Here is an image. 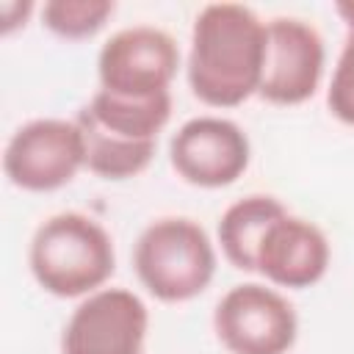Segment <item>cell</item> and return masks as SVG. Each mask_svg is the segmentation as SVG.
Instances as JSON below:
<instances>
[{"mask_svg": "<svg viewBox=\"0 0 354 354\" xmlns=\"http://www.w3.org/2000/svg\"><path fill=\"white\" fill-rule=\"evenodd\" d=\"M266 22L241 3L205 6L191 28L188 86L210 108H235L260 91Z\"/></svg>", "mask_w": 354, "mask_h": 354, "instance_id": "1", "label": "cell"}, {"mask_svg": "<svg viewBox=\"0 0 354 354\" xmlns=\"http://www.w3.org/2000/svg\"><path fill=\"white\" fill-rule=\"evenodd\" d=\"M171 119V94L147 100L119 97L97 88L88 105L75 116L86 169L102 180H127L141 174L158 147L160 130Z\"/></svg>", "mask_w": 354, "mask_h": 354, "instance_id": "2", "label": "cell"}, {"mask_svg": "<svg viewBox=\"0 0 354 354\" xmlns=\"http://www.w3.org/2000/svg\"><path fill=\"white\" fill-rule=\"evenodd\" d=\"M28 263L33 279L58 299L100 290L116 271L108 230L86 213L66 210L41 221L30 238Z\"/></svg>", "mask_w": 354, "mask_h": 354, "instance_id": "3", "label": "cell"}, {"mask_svg": "<svg viewBox=\"0 0 354 354\" xmlns=\"http://www.w3.org/2000/svg\"><path fill=\"white\" fill-rule=\"evenodd\" d=\"M138 282L160 301H188L207 290L216 274V249L205 227L185 216L155 218L136 241Z\"/></svg>", "mask_w": 354, "mask_h": 354, "instance_id": "4", "label": "cell"}, {"mask_svg": "<svg viewBox=\"0 0 354 354\" xmlns=\"http://www.w3.org/2000/svg\"><path fill=\"white\" fill-rule=\"evenodd\" d=\"M213 329L230 354H288L299 335V318L279 290L243 282L218 299Z\"/></svg>", "mask_w": 354, "mask_h": 354, "instance_id": "5", "label": "cell"}, {"mask_svg": "<svg viewBox=\"0 0 354 354\" xmlns=\"http://www.w3.org/2000/svg\"><path fill=\"white\" fill-rule=\"evenodd\" d=\"M86 169V149L77 122L33 119L14 130L3 152V171L22 191H55Z\"/></svg>", "mask_w": 354, "mask_h": 354, "instance_id": "6", "label": "cell"}, {"mask_svg": "<svg viewBox=\"0 0 354 354\" xmlns=\"http://www.w3.org/2000/svg\"><path fill=\"white\" fill-rule=\"evenodd\" d=\"M177 66V41L155 25L116 30L97 55L100 88L133 100L169 94Z\"/></svg>", "mask_w": 354, "mask_h": 354, "instance_id": "7", "label": "cell"}, {"mask_svg": "<svg viewBox=\"0 0 354 354\" xmlns=\"http://www.w3.org/2000/svg\"><path fill=\"white\" fill-rule=\"evenodd\" d=\"M149 310L127 288H100L69 315L61 354H144Z\"/></svg>", "mask_w": 354, "mask_h": 354, "instance_id": "8", "label": "cell"}, {"mask_svg": "<svg viewBox=\"0 0 354 354\" xmlns=\"http://www.w3.org/2000/svg\"><path fill=\"white\" fill-rule=\"evenodd\" d=\"M324 61V39L310 22L274 17L266 22V61L257 94L271 105H301L318 91Z\"/></svg>", "mask_w": 354, "mask_h": 354, "instance_id": "9", "label": "cell"}, {"mask_svg": "<svg viewBox=\"0 0 354 354\" xmlns=\"http://www.w3.org/2000/svg\"><path fill=\"white\" fill-rule=\"evenodd\" d=\"M169 160L188 185L224 188L249 169L252 144L232 119L194 116L171 136Z\"/></svg>", "mask_w": 354, "mask_h": 354, "instance_id": "10", "label": "cell"}, {"mask_svg": "<svg viewBox=\"0 0 354 354\" xmlns=\"http://www.w3.org/2000/svg\"><path fill=\"white\" fill-rule=\"evenodd\" d=\"M329 241L324 230L301 216H279L260 241L257 274L277 288L301 290L324 279L329 268Z\"/></svg>", "mask_w": 354, "mask_h": 354, "instance_id": "11", "label": "cell"}, {"mask_svg": "<svg viewBox=\"0 0 354 354\" xmlns=\"http://www.w3.org/2000/svg\"><path fill=\"white\" fill-rule=\"evenodd\" d=\"M285 205L268 194H249L232 202L218 218V243L230 266L238 271H257V249L268 227L285 216Z\"/></svg>", "mask_w": 354, "mask_h": 354, "instance_id": "12", "label": "cell"}, {"mask_svg": "<svg viewBox=\"0 0 354 354\" xmlns=\"http://www.w3.org/2000/svg\"><path fill=\"white\" fill-rule=\"evenodd\" d=\"M116 3L111 0H50L41 6L44 25L69 41L91 39L113 17Z\"/></svg>", "mask_w": 354, "mask_h": 354, "instance_id": "13", "label": "cell"}, {"mask_svg": "<svg viewBox=\"0 0 354 354\" xmlns=\"http://www.w3.org/2000/svg\"><path fill=\"white\" fill-rule=\"evenodd\" d=\"M326 105L335 119L354 127V33L346 36V44L337 55L332 83L326 91Z\"/></svg>", "mask_w": 354, "mask_h": 354, "instance_id": "14", "label": "cell"}, {"mask_svg": "<svg viewBox=\"0 0 354 354\" xmlns=\"http://www.w3.org/2000/svg\"><path fill=\"white\" fill-rule=\"evenodd\" d=\"M30 11H33L30 3H3V8H0V14H3V33H11L14 28L25 25Z\"/></svg>", "mask_w": 354, "mask_h": 354, "instance_id": "15", "label": "cell"}, {"mask_svg": "<svg viewBox=\"0 0 354 354\" xmlns=\"http://www.w3.org/2000/svg\"><path fill=\"white\" fill-rule=\"evenodd\" d=\"M335 11H337V17L346 22L348 33H354V0H340V3H335Z\"/></svg>", "mask_w": 354, "mask_h": 354, "instance_id": "16", "label": "cell"}]
</instances>
